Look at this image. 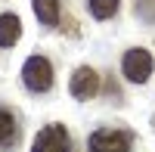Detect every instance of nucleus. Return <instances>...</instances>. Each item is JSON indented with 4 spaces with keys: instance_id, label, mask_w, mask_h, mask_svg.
<instances>
[{
    "instance_id": "f257e3e1",
    "label": "nucleus",
    "mask_w": 155,
    "mask_h": 152,
    "mask_svg": "<svg viewBox=\"0 0 155 152\" xmlns=\"http://www.w3.org/2000/svg\"><path fill=\"white\" fill-rule=\"evenodd\" d=\"M22 84L31 93H47L53 87V65L47 56H28L22 65Z\"/></svg>"
},
{
    "instance_id": "f03ea898",
    "label": "nucleus",
    "mask_w": 155,
    "mask_h": 152,
    "mask_svg": "<svg viewBox=\"0 0 155 152\" xmlns=\"http://www.w3.org/2000/svg\"><path fill=\"white\" fill-rule=\"evenodd\" d=\"M130 149H134V137L118 127H99L87 140V152H130Z\"/></svg>"
},
{
    "instance_id": "7ed1b4c3",
    "label": "nucleus",
    "mask_w": 155,
    "mask_h": 152,
    "mask_svg": "<svg viewBox=\"0 0 155 152\" xmlns=\"http://www.w3.org/2000/svg\"><path fill=\"white\" fill-rule=\"evenodd\" d=\"M152 68H155V59H152L149 50H143V47L127 50L124 59H121V71H124V78L134 81V84H146L149 74H152Z\"/></svg>"
},
{
    "instance_id": "20e7f679",
    "label": "nucleus",
    "mask_w": 155,
    "mask_h": 152,
    "mask_svg": "<svg viewBox=\"0 0 155 152\" xmlns=\"http://www.w3.org/2000/svg\"><path fill=\"white\" fill-rule=\"evenodd\" d=\"M31 152H78L68 131L62 127V124H47V127H41V134L34 137V146Z\"/></svg>"
},
{
    "instance_id": "39448f33",
    "label": "nucleus",
    "mask_w": 155,
    "mask_h": 152,
    "mask_svg": "<svg viewBox=\"0 0 155 152\" xmlns=\"http://www.w3.org/2000/svg\"><path fill=\"white\" fill-rule=\"evenodd\" d=\"M68 93H71L74 99H93V96L99 93V74L90 68V65H81V68L71 74Z\"/></svg>"
},
{
    "instance_id": "423d86ee",
    "label": "nucleus",
    "mask_w": 155,
    "mask_h": 152,
    "mask_svg": "<svg viewBox=\"0 0 155 152\" xmlns=\"http://www.w3.org/2000/svg\"><path fill=\"white\" fill-rule=\"evenodd\" d=\"M19 37H22V19L16 12H3V16H0V47L3 50L16 47Z\"/></svg>"
},
{
    "instance_id": "0eeeda50",
    "label": "nucleus",
    "mask_w": 155,
    "mask_h": 152,
    "mask_svg": "<svg viewBox=\"0 0 155 152\" xmlns=\"http://www.w3.org/2000/svg\"><path fill=\"white\" fill-rule=\"evenodd\" d=\"M19 143V121L9 109H0V149H12Z\"/></svg>"
},
{
    "instance_id": "6e6552de",
    "label": "nucleus",
    "mask_w": 155,
    "mask_h": 152,
    "mask_svg": "<svg viewBox=\"0 0 155 152\" xmlns=\"http://www.w3.org/2000/svg\"><path fill=\"white\" fill-rule=\"evenodd\" d=\"M31 6L37 12V19H41L44 25H56L59 22V0H31Z\"/></svg>"
},
{
    "instance_id": "1a4fd4ad",
    "label": "nucleus",
    "mask_w": 155,
    "mask_h": 152,
    "mask_svg": "<svg viewBox=\"0 0 155 152\" xmlns=\"http://www.w3.org/2000/svg\"><path fill=\"white\" fill-rule=\"evenodd\" d=\"M90 12H93V19L106 22L118 12V0H90Z\"/></svg>"
},
{
    "instance_id": "9d476101",
    "label": "nucleus",
    "mask_w": 155,
    "mask_h": 152,
    "mask_svg": "<svg viewBox=\"0 0 155 152\" xmlns=\"http://www.w3.org/2000/svg\"><path fill=\"white\" fill-rule=\"evenodd\" d=\"M134 9L143 22H152L155 25V0H134Z\"/></svg>"
}]
</instances>
